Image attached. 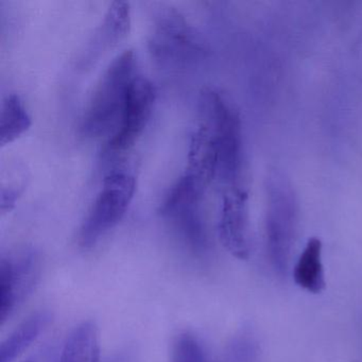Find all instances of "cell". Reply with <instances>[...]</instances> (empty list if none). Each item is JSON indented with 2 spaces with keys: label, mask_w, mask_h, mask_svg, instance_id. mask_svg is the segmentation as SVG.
<instances>
[{
  "label": "cell",
  "mask_w": 362,
  "mask_h": 362,
  "mask_svg": "<svg viewBox=\"0 0 362 362\" xmlns=\"http://www.w3.org/2000/svg\"><path fill=\"white\" fill-rule=\"evenodd\" d=\"M219 233L222 245L234 257H249L247 211L245 197L241 192H230L224 196Z\"/></svg>",
  "instance_id": "8"
},
{
  "label": "cell",
  "mask_w": 362,
  "mask_h": 362,
  "mask_svg": "<svg viewBox=\"0 0 362 362\" xmlns=\"http://www.w3.org/2000/svg\"><path fill=\"white\" fill-rule=\"evenodd\" d=\"M37 256L26 254L0 262V320L5 323L18 303L24 300L39 275Z\"/></svg>",
  "instance_id": "6"
},
{
  "label": "cell",
  "mask_w": 362,
  "mask_h": 362,
  "mask_svg": "<svg viewBox=\"0 0 362 362\" xmlns=\"http://www.w3.org/2000/svg\"><path fill=\"white\" fill-rule=\"evenodd\" d=\"M148 48L164 69H184L200 61L206 46L200 33L168 4L154 3L150 14Z\"/></svg>",
  "instance_id": "2"
},
{
  "label": "cell",
  "mask_w": 362,
  "mask_h": 362,
  "mask_svg": "<svg viewBox=\"0 0 362 362\" xmlns=\"http://www.w3.org/2000/svg\"><path fill=\"white\" fill-rule=\"evenodd\" d=\"M218 167L219 152L215 137L207 127L199 124L190 137L185 171L207 186L218 173Z\"/></svg>",
  "instance_id": "9"
},
{
  "label": "cell",
  "mask_w": 362,
  "mask_h": 362,
  "mask_svg": "<svg viewBox=\"0 0 362 362\" xmlns=\"http://www.w3.org/2000/svg\"><path fill=\"white\" fill-rule=\"evenodd\" d=\"M156 100L153 84L143 76L137 75L129 88L119 127L105 146V156H119L135 145L151 118Z\"/></svg>",
  "instance_id": "5"
},
{
  "label": "cell",
  "mask_w": 362,
  "mask_h": 362,
  "mask_svg": "<svg viewBox=\"0 0 362 362\" xmlns=\"http://www.w3.org/2000/svg\"><path fill=\"white\" fill-rule=\"evenodd\" d=\"M135 189L134 177L128 173H112L103 179V187L80 228L82 247H93L122 221L134 198Z\"/></svg>",
  "instance_id": "3"
},
{
  "label": "cell",
  "mask_w": 362,
  "mask_h": 362,
  "mask_svg": "<svg viewBox=\"0 0 362 362\" xmlns=\"http://www.w3.org/2000/svg\"><path fill=\"white\" fill-rule=\"evenodd\" d=\"M50 319L49 313H39L23 322L1 344L0 362H12L24 353L25 349L31 345L47 326Z\"/></svg>",
  "instance_id": "12"
},
{
  "label": "cell",
  "mask_w": 362,
  "mask_h": 362,
  "mask_svg": "<svg viewBox=\"0 0 362 362\" xmlns=\"http://www.w3.org/2000/svg\"><path fill=\"white\" fill-rule=\"evenodd\" d=\"M173 362H205L204 351L197 338L185 332L173 343Z\"/></svg>",
  "instance_id": "14"
},
{
  "label": "cell",
  "mask_w": 362,
  "mask_h": 362,
  "mask_svg": "<svg viewBox=\"0 0 362 362\" xmlns=\"http://www.w3.org/2000/svg\"><path fill=\"white\" fill-rule=\"evenodd\" d=\"M293 279L298 287L311 293H321L325 289L322 243L317 237L307 241L293 270Z\"/></svg>",
  "instance_id": "10"
},
{
  "label": "cell",
  "mask_w": 362,
  "mask_h": 362,
  "mask_svg": "<svg viewBox=\"0 0 362 362\" xmlns=\"http://www.w3.org/2000/svg\"><path fill=\"white\" fill-rule=\"evenodd\" d=\"M100 338L96 324L86 321L78 325L69 334L60 362H99Z\"/></svg>",
  "instance_id": "11"
},
{
  "label": "cell",
  "mask_w": 362,
  "mask_h": 362,
  "mask_svg": "<svg viewBox=\"0 0 362 362\" xmlns=\"http://www.w3.org/2000/svg\"><path fill=\"white\" fill-rule=\"evenodd\" d=\"M206 186L190 173L184 175L170 188L164 198L158 214L170 222L192 251L200 253L205 249L204 228L200 204Z\"/></svg>",
  "instance_id": "4"
},
{
  "label": "cell",
  "mask_w": 362,
  "mask_h": 362,
  "mask_svg": "<svg viewBox=\"0 0 362 362\" xmlns=\"http://www.w3.org/2000/svg\"><path fill=\"white\" fill-rule=\"evenodd\" d=\"M136 76L134 50H124L112 61L95 86L82 115L80 131L84 136L94 139L109 134L112 129L117 131L129 88Z\"/></svg>",
  "instance_id": "1"
},
{
  "label": "cell",
  "mask_w": 362,
  "mask_h": 362,
  "mask_svg": "<svg viewBox=\"0 0 362 362\" xmlns=\"http://www.w3.org/2000/svg\"><path fill=\"white\" fill-rule=\"evenodd\" d=\"M21 190L10 188V189H1V200H0V206H1V213L5 214L11 211L16 204V200L20 197Z\"/></svg>",
  "instance_id": "15"
},
{
  "label": "cell",
  "mask_w": 362,
  "mask_h": 362,
  "mask_svg": "<svg viewBox=\"0 0 362 362\" xmlns=\"http://www.w3.org/2000/svg\"><path fill=\"white\" fill-rule=\"evenodd\" d=\"M25 362H35V361H33V360H29V361H25Z\"/></svg>",
  "instance_id": "16"
},
{
  "label": "cell",
  "mask_w": 362,
  "mask_h": 362,
  "mask_svg": "<svg viewBox=\"0 0 362 362\" xmlns=\"http://www.w3.org/2000/svg\"><path fill=\"white\" fill-rule=\"evenodd\" d=\"M30 115L24 103L16 94L4 99L0 111V145L1 147L13 143L30 128Z\"/></svg>",
  "instance_id": "13"
},
{
  "label": "cell",
  "mask_w": 362,
  "mask_h": 362,
  "mask_svg": "<svg viewBox=\"0 0 362 362\" xmlns=\"http://www.w3.org/2000/svg\"><path fill=\"white\" fill-rule=\"evenodd\" d=\"M131 8L127 1H114L107 9L103 23L88 44L81 63L92 64L101 54L117 47L130 33Z\"/></svg>",
  "instance_id": "7"
}]
</instances>
